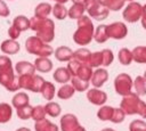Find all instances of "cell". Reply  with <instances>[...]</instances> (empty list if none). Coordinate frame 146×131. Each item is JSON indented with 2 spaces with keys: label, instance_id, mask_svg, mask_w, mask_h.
<instances>
[{
  "label": "cell",
  "instance_id": "obj_1",
  "mask_svg": "<svg viewBox=\"0 0 146 131\" xmlns=\"http://www.w3.org/2000/svg\"><path fill=\"white\" fill-rule=\"evenodd\" d=\"M0 84L10 92L19 90L18 75L14 73L13 62L8 55L0 56Z\"/></svg>",
  "mask_w": 146,
  "mask_h": 131
},
{
  "label": "cell",
  "instance_id": "obj_2",
  "mask_svg": "<svg viewBox=\"0 0 146 131\" xmlns=\"http://www.w3.org/2000/svg\"><path fill=\"white\" fill-rule=\"evenodd\" d=\"M30 28L36 33L43 42L50 43L55 38V23L50 18H39L32 17L30 19Z\"/></svg>",
  "mask_w": 146,
  "mask_h": 131
},
{
  "label": "cell",
  "instance_id": "obj_3",
  "mask_svg": "<svg viewBox=\"0 0 146 131\" xmlns=\"http://www.w3.org/2000/svg\"><path fill=\"white\" fill-rule=\"evenodd\" d=\"M94 31L95 27L90 17L82 15L78 18V28L73 34V41L80 46L89 44L94 39Z\"/></svg>",
  "mask_w": 146,
  "mask_h": 131
},
{
  "label": "cell",
  "instance_id": "obj_4",
  "mask_svg": "<svg viewBox=\"0 0 146 131\" xmlns=\"http://www.w3.org/2000/svg\"><path fill=\"white\" fill-rule=\"evenodd\" d=\"M25 49L29 54L38 57H49L54 54V49L50 44L43 42L36 35L29 36L25 41Z\"/></svg>",
  "mask_w": 146,
  "mask_h": 131
},
{
  "label": "cell",
  "instance_id": "obj_5",
  "mask_svg": "<svg viewBox=\"0 0 146 131\" xmlns=\"http://www.w3.org/2000/svg\"><path fill=\"white\" fill-rule=\"evenodd\" d=\"M44 79L36 74H23L18 75L19 89L30 90L32 92H40Z\"/></svg>",
  "mask_w": 146,
  "mask_h": 131
},
{
  "label": "cell",
  "instance_id": "obj_6",
  "mask_svg": "<svg viewBox=\"0 0 146 131\" xmlns=\"http://www.w3.org/2000/svg\"><path fill=\"white\" fill-rule=\"evenodd\" d=\"M143 103L144 101L139 99V96L137 93L130 92L123 96V99L120 103V108L125 113V115H135L139 113Z\"/></svg>",
  "mask_w": 146,
  "mask_h": 131
},
{
  "label": "cell",
  "instance_id": "obj_7",
  "mask_svg": "<svg viewBox=\"0 0 146 131\" xmlns=\"http://www.w3.org/2000/svg\"><path fill=\"white\" fill-rule=\"evenodd\" d=\"M83 6L89 17L96 21H104L110 14V10L103 5H100L98 0H86L83 2Z\"/></svg>",
  "mask_w": 146,
  "mask_h": 131
},
{
  "label": "cell",
  "instance_id": "obj_8",
  "mask_svg": "<svg viewBox=\"0 0 146 131\" xmlns=\"http://www.w3.org/2000/svg\"><path fill=\"white\" fill-rule=\"evenodd\" d=\"M114 89L115 92L120 96H125L131 92L132 89V79L127 73H121L114 79Z\"/></svg>",
  "mask_w": 146,
  "mask_h": 131
},
{
  "label": "cell",
  "instance_id": "obj_9",
  "mask_svg": "<svg viewBox=\"0 0 146 131\" xmlns=\"http://www.w3.org/2000/svg\"><path fill=\"white\" fill-rule=\"evenodd\" d=\"M143 14V6L139 2L130 1V3L123 9L122 16L128 23H136L140 19Z\"/></svg>",
  "mask_w": 146,
  "mask_h": 131
},
{
  "label": "cell",
  "instance_id": "obj_10",
  "mask_svg": "<svg viewBox=\"0 0 146 131\" xmlns=\"http://www.w3.org/2000/svg\"><path fill=\"white\" fill-rule=\"evenodd\" d=\"M106 34L108 38L121 40L124 39L128 34V27L122 22H114L110 25H106Z\"/></svg>",
  "mask_w": 146,
  "mask_h": 131
},
{
  "label": "cell",
  "instance_id": "obj_11",
  "mask_svg": "<svg viewBox=\"0 0 146 131\" xmlns=\"http://www.w3.org/2000/svg\"><path fill=\"white\" fill-rule=\"evenodd\" d=\"M79 125V120L74 114L67 113L60 117L59 126L62 131H74Z\"/></svg>",
  "mask_w": 146,
  "mask_h": 131
},
{
  "label": "cell",
  "instance_id": "obj_12",
  "mask_svg": "<svg viewBox=\"0 0 146 131\" xmlns=\"http://www.w3.org/2000/svg\"><path fill=\"white\" fill-rule=\"evenodd\" d=\"M87 99L92 105L102 106V105H104L106 103L107 95H106V92L99 90L98 88H92V89L88 90V92H87Z\"/></svg>",
  "mask_w": 146,
  "mask_h": 131
},
{
  "label": "cell",
  "instance_id": "obj_13",
  "mask_svg": "<svg viewBox=\"0 0 146 131\" xmlns=\"http://www.w3.org/2000/svg\"><path fill=\"white\" fill-rule=\"evenodd\" d=\"M108 79V73L105 68H97L96 71L92 72L91 75V84L94 85V88H100L104 85V83L107 81Z\"/></svg>",
  "mask_w": 146,
  "mask_h": 131
},
{
  "label": "cell",
  "instance_id": "obj_14",
  "mask_svg": "<svg viewBox=\"0 0 146 131\" xmlns=\"http://www.w3.org/2000/svg\"><path fill=\"white\" fill-rule=\"evenodd\" d=\"M21 49L19 43L16 40L13 39H7L3 40L0 44V50L5 54V55H16Z\"/></svg>",
  "mask_w": 146,
  "mask_h": 131
},
{
  "label": "cell",
  "instance_id": "obj_15",
  "mask_svg": "<svg viewBox=\"0 0 146 131\" xmlns=\"http://www.w3.org/2000/svg\"><path fill=\"white\" fill-rule=\"evenodd\" d=\"M35 71L41 73H48L52 69V62L48 57H38L33 63Z\"/></svg>",
  "mask_w": 146,
  "mask_h": 131
},
{
  "label": "cell",
  "instance_id": "obj_16",
  "mask_svg": "<svg viewBox=\"0 0 146 131\" xmlns=\"http://www.w3.org/2000/svg\"><path fill=\"white\" fill-rule=\"evenodd\" d=\"M15 72L16 75H23V74H35V67L32 63L26 60H21L15 64Z\"/></svg>",
  "mask_w": 146,
  "mask_h": 131
},
{
  "label": "cell",
  "instance_id": "obj_17",
  "mask_svg": "<svg viewBox=\"0 0 146 131\" xmlns=\"http://www.w3.org/2000/svg\"><path fill=\"white\" fill-rule=\"evenodd\" d=\"M55 58L58 62H68L70 59L73 58V51L71 48L66 47V46H60L58 47L55 51H54Z\"/></svg>",
  "mask_w": 146,
  "mask_h": 131
},
{
  "label": "cell",
  "instance_id": "obj_18",
  "mask_svg": "<svg viewBox=\"0 0 146 131\" xmlns=\"http://www.w3.org/2000/svg\"><path fill=\"white\" fill-rule=\"evenodd\" d=\"M34 130L35 131H59L58 126L55 123H52L49 120H47L46 117L40 120V121H35Z\"/></svg>",
  "mask_w": 146,
  "mask_h": 131
},
{
  "label": "cell",
  "instance_id": "obj_19",
  "mask_svg": "<svg viewBox=\"0 0 146 131\" xmlns=\"http://www.w3.org/2000/svg\"><path fill=\"white\" fill-rule=\"evenodd\" d=\"M52 77L56 82L64 84V83H67L71 80V74H70V72L66 67H58V68L55 69L54 74H52Z\"/></svg>",
  "mask_w": 146,
  "mask_h": 131
},
{
  "label": "cell",
  "instance_id": "obj_20",
  "mask_svg": "<svg viewBox=\"0 0 146 131\" xmlns=\"http://www.w3.org/2000/svg\"><path fill=\"white\" fill-rule=\"evenodd\" d=\"M30 103V97L26 92H17L11 98V105L14 108H19Z\"/></svg>",
  "mask_w": 146,
  "mask_h": 131
},
{
  "label": "cell",
  "instance_id": "obj_21",
  "mask_svg": "<svg viewBox=\"0 0 146 131\" xmlns=\"http://www.w3.org/2000/svg\"><path fill=\"white\" fill-rule=\"evenodd\" d=\"M51 6L48 2H41L39 3L34 9V16L39 18H47L51 13Z\"/></svg>",
  "mask_w": 146,
  "mask_h": 131
},
{
  "label": "cell",
  "instance_id": "obj_22",
  "mask_svg": "<svg viewBox=\"0 0 146 131\" xmlns=\"http://www.w3.org/2000/svg\"><path fill=\"white\" fill-rule=\"evenodd\" d=\"M13 116V108L8 103H0V123H7Z\"/></svg>",
  "mask_w": 146,
  "mask_h": 131
},
{
  "label": "cell",
  "instance_id": "obj_23",
  "mask_svg": "<svg viewBox=\"0 0 146 131\" xmlns=\"http://www.w3.org/2000/svg\"><path fill=\"white\" fill-rule=\"evenodd\" d=\"M55 90H56V89H55V85H54L51 82L44 81L43 84H42V87H41L40 92H41L42 97H43L46 100L50 101V100L54 99V97H55Z\"/></svg>",
  "mask_w": 146,
  "mask_h": 131
},
{
  "label": "cell",
  "instance_id": "obj_24",
  "mask_svg": "<svg viewBox=\"0 0 146 131\" xmlns=\"http://www.w3.org/2000/svg\"><path fill=\"white\" fill-rule=\"evenodd\" d=\"M74 88L71 85V84H67V83H64V85H62L58 90H57V97L59 99H63V100H67L70 98H72L74 96Z\"/></svg>",
  "mask_w": 146,
  "mask_h": 131
},
{
  "label": "cell",
  "instance_id": "obj_25",
  "mask_svg": "<svg viewBox=\"0 0 146 131\" xmlns=\"http://www.w3.org/2000/svg\"><path fill=\"white\" fill-rule=\"evenodd\" d=\"M131 54H132V60H135L138 64H146V47L138 46L133 48Z\"/></svg>",
  "mask_w": 146,
  "mask_h": 131
},
{
  "label": "cell",
  "instance_id": "obj_26",
  "mask_svg": "<svg viewBox=\"0 0 146 131\" xmlns=\"http://www.w3.org/2000/svg\"><path fill=\"white\" fill-rule=\"evenodd\" d=\"M86 9L83 3H73L70 9H67V16L72 19H78L84 14Z\"/></svg>",
  "mask_w": 146,
  "mask_h": 131
},
{
  "label": "cell",
  "instance_id": "obj_27",
  "mask_svg": "<svg viewBox=\"0 0 146 131\" xmlns=\"http://www.w3.org/2000/svg\"><path fill=\"white\" fill-rule=\"evenodd\" d=\"M44 112H46V115H49L50 117H57L60 115L62 113V108H60V105L58 103H55V101H49L44 106Z\"/></svg>",
  "mask_w": 146,
  "mask_h": 131
},
{
  "label": "cell",
  "instance_id": "obj_28",
  "mask_svg": "<svg viewBox=\"0 0 146 131\" xmlns=\"http://www.w3.org/2000/svg\"><path fill=\"white\" fill-rule=\"evenodd\" d=\"M11 25L17 27L21 32H24V31H27L30 28V19L24 15H18L14 18Z\"/></svg>",
  "mask_w": 146,
  "mask_h": 131
},
{
  "label": "cell",
  "instance_id": "obj_29",
  "mask_svg": "<svg viewBox=\"0 0 146 131\" xmlns=\"http://www.w3.org/2000/svg\"><path fill=\"white\" fill-rule=\"evenodd\" d=\"M108 39L107 34H106V25L105 24H100L97 26V28L94 31V40L97 43H104L106 42Z\"/></svg>",
  "mask_w": 146,
  "mask_h": 131
},
{
  "label": "cell",
  "instance_id": "obj_30",
  "mask_svg": "<svg viewBox=\"0 0 146 131\" xmlns=\"http://www.w3.org/2000/svg\"><path fill=\"white\" fill-rule=\"evenodd\" d=\"M98 1L108 10H113V11H117L121 8H123L125 2L124 0H98Z\"/></svg>",
  "mask_w": 146,
  "mask_h": 131
},
{
  "label": "cell",
  "instance_id": "obj_31",
  "mask_svg": "<svg viewBox=\"0 0 146 131\" xmlns=\"http://www.w3.org/2000/svg\"><path fill=\"white\" fill-rule=\"evenodd\" d=\"M132 87L136 90V93L140 96H146V80L144 76H137L135 81H132Z\"/></svg>",
  "mask_w": 146,
  "mask_h": 131
},
{
  "label": "cell",
  "instance_id": "obj_32",
  "mask_svg": "<svg viewBox=\"0 0 146 131\" xmlns=\"http://www.w3.org/2000/svg\"><path fill=\"white\" fill-rule=\"evenodd\" d=\"M92 67H90L88 64H81V66L79 67L78 69V73L75 76H78L79 79L81 80H84V81H90L91 79V75H92Z\"/></svg>",
  "mask_w": 146,
  "mask_h": 131
},
{
  "label": "cell",
  "instance_id": "obj_33",
  "mask_svg": "<svg viewBox=\"0 0 146 131\" xmlns=\"http://www.w3.org/2000/svg\"><path fill=\"white\" fill-rule=\"evenodd\" d=\"M70 81H71V85L74 88L75 91L83 92V91L88 90V88H89V81L81 80L78 76H71V80Z\"/></svg>",
  "mask_w": 146,
  "mask_h": 131
},
{
  "label": "cell",
  "instance_id": "obj_34",
  "mask_svg": "<svg viewBox=\"0 0 146 131\" xmlns=\"http://www.w3.org/2000/svg\"><path fill=\"white\" fill-rule=\"evenodd\" d=\"M117 58H119V62L124 65V66H128L131 64L132 62V54L131 51L128 49V48H122L119 50V54H117Z\"/></svg>",
  "mask_w": 146,
  "mask_h": 131
},
{
  "label": "cell",
  "instance_id": "obj_35",
  "mask_svg": "<svg viewBox=\"0 0 146 131\" xmlns=\"http://www.w3.org/2000/svg\"><path fill=\"white\" fill-rule=\"evenodd\" d=\"M51 13H52L54 17L57 18V19H59V21L65 19L67 17V8L63 3H56L51 8Z\"/></svg>",
  "mask_w": 146,
  "mask_h": 131
},
{
  "label": "cell",
  "instance_id": "obj_36",
  "mask_svg": "<svg viewBox=\"0 0 146 131\" xmlns=\"http://www.w3.org/2000/svg\"><path fill=\"white\" fill-rule=\"evenodd\" d=\"M90 54H91V51L89 49H87V48H80V49L73 51V58L76 59V60H79L82 64H87Z\"/></svg>",
  "mask_w": 146,
  "mask_h": 131
},
{
  "label": "cell",
  "instance_id": "obj_37",
  "mask_svg": "<svg viewBox=\"0 0 146 131\" xmlns=\"http://www.w3.org/2000/svg\"><path fill=\"white\" fill-rule=\"evenodd\" d=\"M113 108L114 107H111V106H103L99 108V110L97 112V117L100 120V121H110L111 120V116H112V113H113Z\"/></svg>",
  "mask_w": 146,
  "mask_h": 131
},
{
  "label": "cell",
  "instance_id": "obj_38",
  "mask_svg": "<svg viewBox=\"0 0 146 131\" xmlns=\"http://www.w3.org/2000/svg\"><path fill=\"white\" fill-rule=\"evenodd\" d=\"M90 67H99L102 65V51H96V52H91L87 63Z\"/></svg>",
  "mask_w": 146,
  "mask_h": 131
},
{
  "label": "cell",
  "instance_id": "obj_39",
  "mask_svg": "<svg viewBox=\"0 0 146 131\" xmlns=\"http://www.w3.org/2000/svg\"><path fill=\"white\" fill-rule=\"evenodd\" d=\"M31 113H32V106L30 104H27V105H25L23 107L16 108V114H17V116L21 120H29V118H31Z\"/></svg>",
  "mask_w": 146,
  "mask_h": 131
},
{
  "label": "cell",
  "instance_id": "obj_40",
  "mask_svg": "<svg viewBox=\"0 0 146 131\" xmlns=\"http://www.w3.org/2000/svg\"><path fill=\"white\" fill-rule=\"evenodd\" d=\"M46 117V112H44V107L41 105L34 106L32 107V113H31V118L34 121H40L42 118Z\"/></svg>",
  "mask_w": 146,
  "mask_h": 131
},
{
  "label": "cell",
  "instance_id": "obj_41",
  "mask_svg": "<svg viewBox=\"0 0 146 131\" xmlns=\"http://www.w3.org/2000/svg\"><path fill=\"white\" fill-rule=\"evenodd\" d=\"M114 55L111 49H103L102 50V65L103 66H110L113 63Z\"/></svg>",
  "mask_w": 146,
  "mask_h": 131
},
{
  "label": "cell",
  "instance_id": "obj_42",
  "mask_svg": "<svg viewBox=\"0 0 146 131\" xmlns=\"http://www.w3.org/2000/svg\"><path fill=\"white\" fill-rule=\"evenodd\" d=\"M125 118V113L121 108H113V113L111 116V122L113 123H122Z\"/></svg>",
  "mask_w": 146,
  "mask_h": 131
},
{
  "label": "cell",
  "instance_id": "obj_43",
  "mask_svg": "<svg viewBox=\"0 0 146 131\" xmlns=\"http://www.w3.org/2000/svg\"><path fill=\"white\" fill-rule=\"evenodd\" d=\"M129 131H146V122L143 120H133L129 124Z\"/></svg>",
  "mask_w": 146,
  "mask_h": 131
},
{
  "label": "cell",
  "instance_id": "obj_44",
  "mask_svg": "<svg viewBox=\"0 0 146 131\" xmlns=\"http://www.w3.org/2000/svg\"><path fill=\"white\" fill-rule=\"evenodd\" d=\"M81 64H82V63H80L79 60H76V59H74V58H72V59L68 60V64H67V67H66V68L68 69L71 76H75V75H76L78 69H79V67L81 66Z\"/></svg>",
  "mask_w": 146,
  "mask_h": 131
},
{
  "label": "cell",
  "instance_id": "obj_45",
  "mask_svg": "<svg viewBox=\"0 0 146 131\" xmlns=\"http://www.w3.org/2000/svg\"><path fill=\"white\" fill-rule=\"evenodd\" d=\"M9 15H10V9L8 5L3 0H0V17H8Z\"/></svg>",
  "mask_w": 146,
  "mask_h": 131
},
{
  "label": "cell",
  "instance_id": "obj_46",
  "mask_svg": "<svg viewBox=\"0 0 146 131\" xmlns=\"http://www.w3.org/2000/svg\"><path fill=\"white\" fill-rule=\"evenodd\" d=\"M21 31L17 28V27H15L14 25H11L9 28H8V35H9V39H13V40H17L18 38H19V35H21Z\"/></svg>",
  "mask_w": 146,
  "mask_h": 131
},
{
  "label": "cell",
  "instance_id": "obj_47",
  "mask_svg": "<svg viewBox=\"0 0 146 131\" xmlns=\"http://www.w3.org/2000/svg\"><path fill=\"white\" fill-rule=\"evenodd\" d=\"M140 21H141V26L146 30V5L143 6V14H141Z\"/></svg>",
  "mask_w": 146,
  "mask_h": 131
},
{
  "label": "cell",
  "instance_id": "obj_48",
  "mask_svg": "<svg viewBox=\"0 0 146 131\" xmlns=\"http://www.w3.org/2000/svg\"><path fill=\"white\" fill-rule=\"evenodd\" d=\"M138 115H140L141 117L146 118V104H145V103H143V105H141V107H140V109H139Z\"/></svg>",
  "mask_w": 146,
  "mask_h": 131
},
{
  "label": "cell",
  "instance_id": "obj_49",
  "mask_svg": "<svg viewBox=\"0 0 146 131\" xmlns=\"http://www.w3.org/2000/svg\"><path fill=\"white\" fill-rule=\"evenodd\" d=\"M16 131H31L29 128H25V126H23V128H19V129H17Z\"/></svg>",
  "mask_w": 146,
  "mask_h": 131
},
{
  "label": "cell",
  "instance_id": "obj_50",
  "mask_svg": "<svg viewBox=\"0 0 146 131\" xmlns=\"http://www.w3.org/2000/svg\"><path fill=\"white\" fill-rule=\"evenodd\" d=\"M74 131H86V129H84L83 126H81V125H79V126H78V128H76V129H75Z\"/></svg>",
  "mask_w": 146,
  "mask_h": 131
},
{
  "label": "cell",
  "instance_id": "obj_51",
  "mask_svg": "<svg viewBox=\"0 0 146 131\" xmlns=\"http://www.w3.org/2000/svg\"><path fill=\"white\" fill-rule=\"evenodd\" d=\"M54 1H56L57 3H63V5H65V3H66L68 0H54Z\"/></svg>",
  "mask_w": 146,
  "mask_h": 131
},
{
  "label": "cell",
  "instance_id": "obj_52",
  "mask_svg": "<svg viewBox=\"0 0 146 131\" xmlns=\"http://www.w3.org/2000/svg\"><path fill=\"white\" fill-rule=\"evenodd\" d=\"M86 0H72L73 3H83Z\"/></svg>",
  "mask_w": 146,
  "mask_h": 131
},
{
  "label": "cell",
  "instance_id": "obj_53",
  "mask_svg": "<svg viewBox=\"0 0 146 131\" xmlns=\"http://www.w3.org/2000/svg\"><path fill=\"white\" fill-rule=\"evenodd\" d=\"M102 131H115V130H113V129H111V128H106V129H103Z\"/></svg>",
  "mask_w": 146,
  "mask_h": 131
},
{
  "label": "cell",
  "instance_id": "obj_54",
  "mask_svg": "<svg viewBox=\"0 0 146 131\" xmlns=\"http://www.w3.org/2000/svg\"><path fill=\"white\" fill-rule=\"evenodd\" d=\"M144 79L146 80V71H145V73H144Z\"/></svg>",
  "mask_w": 146,
  "mask_h": 131
},
{
  "label": "cell",
  "instance_id": "obj_55",
  "mask_svg": "<svg viewBox=\"0 0 146 131\" xmlns=\"http://www.w3.org/2000/svg\"><path fill=\"white\" fill-rule=\"evenodd\" d=\"M124 1H133V0H124Z\"/></svg>",
  "mask_w": 146,
  "mask_h": 131
}]
</instances>
